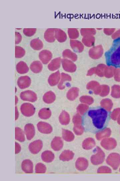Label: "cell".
Returning <instances> with one entry per match:
<instances>
[{
	"label": "cell",
	"instance_id": "22",
	"mask_svg": "<svg viewBox=\"0 0 120 181\" xmlns=\"http://www.w3.org/2000/svg\"><path fill=\"white\" fill-rule=\"evenodd\" d=\"M35 172L37 173H43L46 172L45 166L42 163H38L35 167Z\"/></svg>",
	"mask_w": 120,
	"mask_h": 181
},
{
	"label": "cell",
	"instance_id": "4",
	"mask_svg": "<svg viewBox=\"0 0 120 181\" xmlns=\"http://www.w3.org/2000/svg\"><path fill=\"white\" fill-rule=\"evenodd\" d=\"M43 143L41 140H37L33 142L29 145V150L32 154H37L42 150Z\"/></svg>",
	"mask_w": 120,
	"mask_h": 181
},
{
	"label": "cell",
	"instance_id": "19",
	"mask_svg": "<svg viewBox=\"0 0 120 181\" xmlns=\"http://www.w3.org/2000/svg\"><path fill=\"white\" fill-rule=\"evenodd\" d=\"M55 37L60 42H63L66 39V36L64 33L60 30H55Z\"/></svg>",
	"mask_w": 120,
	"mask_h": 181
},
{
	"label": "cell",
	"instance_id": "10",
	"mask_svg": "<svg viewBox=\"0 0 120 181\" xmlns=\"http://www.w3.org/2000/svg\"><path fill=\"white\" fill-rule=\"evenodd\" d=\"M41 157L43 161L46 163H50L53 160L54 157L51 151H46L42 153Z\"/></svg>",
	"mask_w": 120,
	"mask_h": 181
},
{
	"label": "cell",
	"instance_id": "14",
	"mask_svg": "<svg viewBox=\"0 0 120 181\" xmlns=\"http://www.w3.org/2000/svg\"><path fill=\"white\" fill-rule=\"evenodd\" d=\"M30 45L32 49L36 50H41L42 49L43 46L42 41L38 39L32 40Z\"/></svg>",
	"mask_w": 120,
	"mask_h": 181
},
{
	"label": "cell",
	"instance_id": "15",
	"mask_svg": "<svg viewBox=\"0 0 120 181\" xmlns=\"http://www.w3.org/2000/svg\"><path fill=\"white\" fill-rule=\"evenodd\" d=\"M55 96L54 93L52 91H49L46 93L43 96V100L47 104H51L54 102L55 100Z\"/></svg>",
	"mask_w": 120,
	"mask_h": 181
},
{
	"label": "cell",
	"instance_id": "3",
	"mask_svg": "<svg viewBox=\"0 0 120 181\" xmlns=\"http://www.w3.org/2000/svg\"><path fill=\"white\" fill-rule=\"evenodd\" d=\"M20 97L22 100L32 102L37 100V96L35 92L31 90H27L22 92L20 94Z\"/></svg>",
	"mask_w": 120,
	"mask_h": 181
},
{
	"label": "cell",
	"instance_id": "16",
	"mask_svg": "<svg viewBox=\"0 0 120 181\" xmlns=\"http://www.w3.org/2000/svg\"><path fill=\"white\" fill-rule=\"evenodd\" d=\"M38 116L42 119H48L51 116V112L48 108H43L39 111Z\"/></svg>",
	"mask_w": 120,
	"mask_h": 181
},
{
	"label": "cell",
	"instance_id": "25",
	"mask_svg": "<svg viewBox=\"0 0 120 181\" xmlns=\"http://www.w3.org/2000/svg\"><path fill=\"white\" fill-rule=\"evenodd\" d=\"M72 157V153L71 152H67L62 154L60 158L62 160H68L70 159Z\"/></svg>",
	"mask_w": 120,
	"mask_h": 181
},
{
	"label": "cell",
	"instance_id": "17",
	"mask_svg": "<svg viewBox=\"0 0 120 181\" xmlns=\"http://www.w3.org/2000/svg\"><path fill=\"white\" fill-rule=\"evenodd\" d=\"M15 138L17 141L24 142L25 141L24 132L21 129L16 127L15 128Z\"/></svg>",
	"mask_w": 120,
	"mask_h": 181
},
{
	"label": "cell",
	"instance_id": "9",
	"mask_svg": "<svg viewBox=\"0 0 120 181\" xmlns=\"http://www.w3.org/2000/svg\"><path fill=\"white\" fill-rule=\"evenodd\" d=\"M21 168L23 171L25 173H30L33 172V164L30 160H24L22 162Z\"/></svg>",
	"mask_w": 120,
	"mask_h": 181
},
{
	"label": "cell",
	"instance_id": "23",
	"mask_svg": "<svg viewBox=\"0 0 120 181\" xmlns=\"http://www.w3.org/2000/svg\"><path fill=\"white\" fill-rule=\"evenodd\" d=\"M25 51L23 48L20 46L16 47L15 57L16 58H21L24 56Z\"/></svg>",
	"mask_w": 120,
	"mask_h": 181
},
{
	"label": "cell",
	"instance_id": "27",
	"mask_svg": "<svg viewBox=\"0 0 120 181\" xmlns=\"http://www.w3.org/2000/svg\"><path fill=\"white\" fill-rule=\"evenodd\" d=\"M16 151H15V153L16 154H17L19 153L20 152L21 149V148L20 146V145L19 144H18L16 142Z\"/></svg>",
	"mask_w": 120,
	"mask_h": 181
},
{
	"label": "cell",
	"instance_id": "1",
	"mask_svg": "<svg viewBox=\"0 0 120 181\" xmlns=\"http://www.w3.org/2000/svg\"><path fill=\"white\" fill-rule=\"evenodd\" d=\"M111 116V112L103 107L90 108L82 117V127L85 132L96 134L107 128Z\"/></svg>",
	"mask_w": 120,
	"mask_h": 181
},
{
	"label": "cell",
	"instance_id": "5",
	"mask_svg": "<svg viewBox=\"0 0 120 181\" xmlns=\"http://www.w3.org/2000/svg\"><path fill=\"white\" fill-rule=\"evenodd\" d=\"M37 126L38 131L43 134H49L53 131V128L51 125L44 122H39Z\"/></svg>",
	"mask_w": 120,
	"mask_h": 181
},
{
	"label": "cell",
	"instance_id": "20",
	"mask_svg": "<svg viewBox=\"0 0 120 181\" xmlns=\"http://www.w3.org/2000/svg\"><path fill=\"white\" fill-rule=\"evenodd\" d=\"M58 73H56L50 75L48 79V82L50 85L53 86L56 84L58 78Z\"/></svg>",
	"mask_w": 120,
	"mask_h": 181
},
{
	"label": "cell",
	"instance_id": "7",
	"mask_svg": "<svg viewBox=\"0 0 120 181\" xmlns=\"http://www.w3.org/2000/svg\"><path fill=\"white\" fill-rule=\"evenodd\" d=\"M52 54L51 52L48 50H43L39 54L40 60L44 64H46L51 60Z\"/></svg>",
	"mask_w": 120,
	"mask_h": 181
},
{
	"label": "cell",
	"instance_id": "8",
	"mask_svg": "<svg viewBox=\"0 0 120 181\" xmlns=\"http://www.w3.org/2000/svg\"><path fill=\"white\" fill-rule=\"evenodd\" d=\"M24 132L27 139L31 140L35 135V129L34 125L32 124H27L24 127Z\"/></svg>",
	"mask_w": 120,
	"mask_h": 181
},
{
	"label": "cell",
	"instance_id": "2",
	"mask_svg": "<svg viewBox=\"0 0 120 181\" xmlns=\"http://www.w3.org/2000/svg\"><path fill=\"white\" fill-rule=\"evenodd\" d=\"M20 110L23 115L27 117L33 116L35 112L34 106L30 103H24L20 107Z\"/></svg>",
	"mask_w": 120,
	"mask_h": 181
},
{
	"label": "cell",
	"instance_id": "24",
	"mask_svg": "<svg viewBox=\"0 0 120 181\" xmlns=\"http://www.w3.org/2000/svg\"><path fill=\"white\" fill-rule=\"evenodd\" d=\"M36 30V29H24V33L25 35L31 37L34 35Z\"/></svg>",
	"mask_w": 120,
	"mask_h": 181
},
{
	"label": "cell",
	"instance_id": "26",
	"mask_svg": "<svg viewBox=\"0 0 120 181\" xmlns=\"http://www.w3.org/2000/svg\"><path fill=\"white\" fill-rule=\"evenodd\" d=\"M16 44L19 43L22 40V36L20 33L16 32Z\"/></svg>",
	"mask_w": 120,
	"mask_h": 181
},
{
	"label": "cell",
	"instance_id": "21",
	"mask_svg": "<svg viewBox=\"0 0 120 181\" xmlns=\"http://www.w3.org/2000/svg\"><path fill=\"white\" fill-rule=\"evenodd\" d=\"M59 61L58 59H55L51 62L48 65V68L50 71H54L59 66Z\"/></svg>",
	"mask_w": 120,
	"mask_h": 181
},
{
	"label": "cell",
	"instance_id": "12",
	"mask_svg": "<svg viewBox=\"0 0 120 181\" xmlns=\"http://www.w3.org/2000/svg\"><path fill=\"white\" fill-rule=\"evenodd\" d=\"M31 71L35 73L41 72L42 69V65L41 62L38 61L32 62L30 66Z\"/></svg>",
	"mask_w": 120,
	"mask_h": 181
},
{
	"label": "cell",
	"instance_id": "13",
	"mask_svg": "<svg viewBox=\"0 0 120 181\" xmlns=\"http://www.w3.org/2000/svg\"><path fill=\"white\" fill-rule=\"evenodd\" d=\"M53 29H49L47 30L44 34L45 39L49 42H53L55 40L54 36V31Z\"/></svg>",
	"mask_w": 120,
	"mask_h": 181
},
{
	"label": "cell",
	"instance_id": "6",
	"mask_svg": "<svg viewBox=\"0 0 120 181\" xmlns=\"http://www.w3.org/2000/svg\"><path fill=\"white\" fill-rule=\"evenodd\" d=\"M31 80L30 77L27 76L21 77L17 80L18 86L21 89H25L30 86Z\"/></svg>",
	"mask_w": 120,
	"mask_h": 181
},
{
	"label": "cell",
	"instance_id": "18",
	"mask_svg": "<svg viewBox=\"0 0 120 181\" xmlns=\"http://www.w3.org/2000/svg\"><path fill=\"white\" fill-rule=\"evenodd\" d=\"M51 146L52 148L54 150L57 151L60 150L62 146L61 139L58 137L53 139L52 142Z\"/></svg>",
	"mask_w": 120,
	"mask_h": 181
},
{
	"label": "cell",
	"instance_id": "28",
	"mask_svg": "<svg viewBox=\"0 0 120 181\" xmlns=\"http://www.w3.org/2000/svg\"><path fill=\"white\" fill-rule=\"evenodd\" d=\"M16 120L18 118V116H19V114H18L17 109V108H16Z\"/></svg>",
	"mask_w": 120,
	"mask_h": 181
},
{
	"label": "cell",
	"instance_id": "11",
	"mask_svg": "<svg viewBox=\"0 0 120 181\" xmlns=\"http://www.w3.org/2000/svg\"><path fill=\"white\" fill-rule=\"evenodd\" d=\"M16 69L18 73L21 74H23L28 72L29 68L25 62L21 61L17 64Z\"/></svg>",
	"mask_w": 120,
	"mask_h": 181
}]
</instances>
